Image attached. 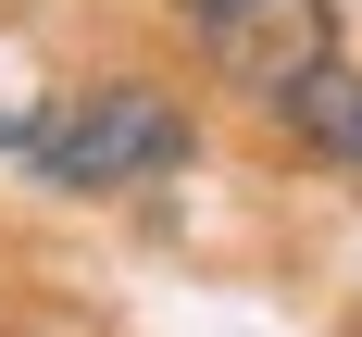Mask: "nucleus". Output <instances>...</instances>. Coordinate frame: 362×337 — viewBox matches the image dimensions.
<instances>
[{
	"instance_id": "nucleus-2",
	"label": "nucleus",
	"mask_w": 362,
	"mask_h": 337,
	"mask_svg": "<svg viewBox=\"0 0 362 337\" xmlns=\"http://www.w3.org/2000/svg\"><path fill=\"white\" fill-rule=\"evenodd\" d=\"M200 63L262 112L275 88H300L313 63H337V0H238V13L200 37Z\"/></svg>"
},
{
	"instance_id": "nucleus-3",
	"label": "nucleus",
	"mask_w": 362,
	"mask_h": 337,
	"mask_svg": "<svg viewBox=\"0 0 362 337\" xmlns=\"http://www.w3.org/2000/svg\"><path fill=\"white\" fill-rule=\"evenodd\" d=\"M262 125L288 150H313V162H337V175H362V63L337 50V63H313L300 88H275L262 100Z\"/></svg>"
},
{
	"instance_id": "nucleus-4",
	"label": "nucleus",
	"mask_w": 362,
	"mask_h": 337,
	"mask_svg": "<svg viewBox=\"0 0 362 337\" xmlns=\"http://www.w3.org/2000/svg\"><path fill=\"white\" fill-rule=\"evenodd\" d=\"M225 13H238V0H175V25H187V37H213Z\"/></svg>"
},
{
	"instance_id": "nucleus-1",
	"label": "nucleus",
	"mask_w": 362,
	"mask_h": 337,
	"mask_svg": "<svg viewBox=\"0 0 362 337\" xmlns=\"http://www.w3.org/2000/svg\"><path fill=\"white\" fill-rule=\"evenodd\" d=\"M0 150L63 200H125L200 162V112L150 75H88V88H50L37 112H0Z\"/></svg>"
}]
</instances>
